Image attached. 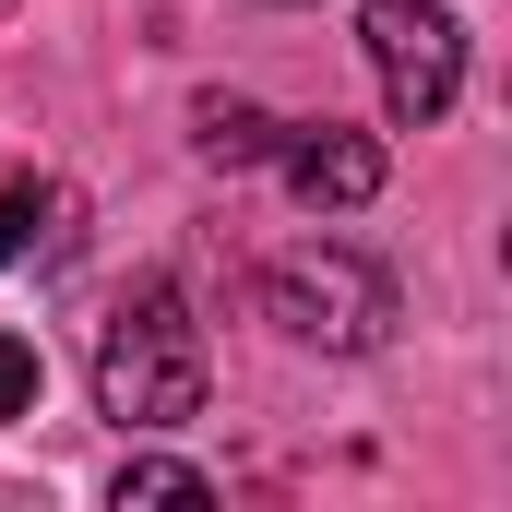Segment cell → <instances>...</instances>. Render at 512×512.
Wrapping results in <instances>:
<instances>
[{"instance_id":"1","label":"cell","mask_w":512,"mask_h":512,"mask_svg":"<svg viewBox=\"0 0 512 512\" xmlns=\"http://www.w3.org/2000/svg\"><path fill=\"white\" fill-rule=\"evenodd\" d=\"M203 382H215V358H203L191 298L167 274H143L120 310H108V334H96V417H120L131 441H155V429L203 417Z\"/></svg>"},{"instance_id":"2","label":"cell","mask_w":512,"mask_h":512,"mask_svg":"<svg viewBox=\"0 0 512 512\" xmlns=\"http://www.w3.org/2000/svg\"><path fill=\"white\" fill-rule=\"evenodd\" d=\"M262 310H274V334L286 346H322V358H370L393 334V274L358 251H334V239H310V251H286L262 274Z\"/></svg>"},{"instance_id":"3","label":"cell","mask_w":512,"mask_h":512,"mask_svg":"<svg viewBox=\"0 0 512 512\" xmlns=\"http://www.w3.org/2000/svg\"><path fill=\"white\" fill-rule=\"evenodd\" d=\"M358 36H370L382 108H393L405 131H429L453 96H465V24H453V0H370Z\"/></svg>"},{"instance_id":"4","label":"cell","mask_w":512,"mask_h":512,"mask_svg":"<svg viewBox=\"0 0 512 512\" xmlns=\"http://www.w3.org/2000/svg\"><path fill=\"white\" fill-rule=\"evenodd\" d=\"M274 155H286V191H298L310 215H358V203L382 191V143H370V131H346V120H322V131H286Z\"/></svg>"},{"instance_id":"5","label":"cell","mask_w":512,"mask_h":512,"mask_svg":"<svg viewBox=\"0 0 512 512\" xmlns=\"http://www.w3.org/2000/svg\"><path fill=\"white\" fill-rule=\"evenodd\" d=\"M191 143H203V167H262V155L286 143V120L251 108V96H203V108H191Z\"/></svg>"},{"instance_id":"6","label":"cell","mask_w":512,"mask_h":512,"mask_svg":"<svg viewBox=\"0 0 512 512\" xmlns=\"http://www.w3.org/2000/svg\"><path fill=\"white\" fill-rule=\"evenodd\" d=\"M60 239H72V191H60V179H12V191H0V262L60 251Z\"/></svg>"},{"instance_id":"7","label":"cell","mask_w":512,"mask_h":512,"mask_svg":"<svg viewBox=\"0 0 512 512\" xmlns=\"http://www.w3.org/2000/svg\"><path fill=\"white\" fill-rule=\"evenodd\" d=\"M108 501H120V512H131V501H215V477H203V465H167V453H131Z\"/></svg>"},{"instance_id":"8","label":"cell","mask_w":512,"mask_h":512,"mask_svg":"<svg viewBox=\"0 0 512 512\" xmlns=\"http://www.w3.org/2000/svg\"><path fill=\"white\" fill-rule=\"evenodd\" d=\"M36 393H48V358H36V334H12V322H0V417H36Z\"/></svg>"}]
</instances>
